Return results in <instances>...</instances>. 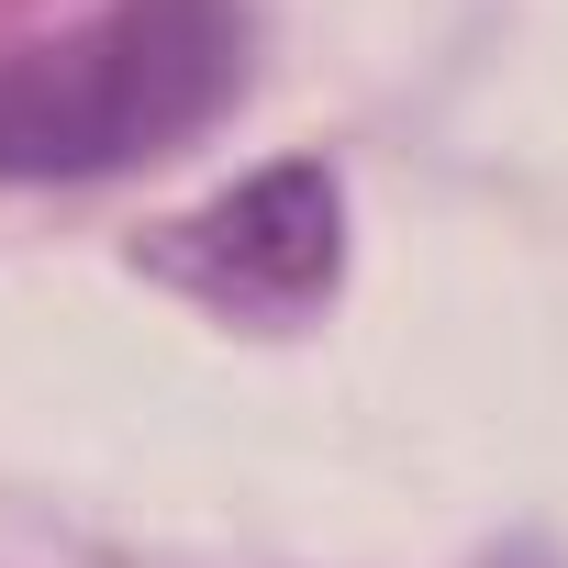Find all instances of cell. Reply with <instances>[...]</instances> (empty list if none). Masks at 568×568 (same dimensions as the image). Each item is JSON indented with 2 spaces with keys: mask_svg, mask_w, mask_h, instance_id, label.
<instances>
[{
  "mask_svg": "<svg viewBox=\"0 0 568 568\" xmlns=\"http://www.w3.org/2000/svg\"><path fill=\"white\" fill-rule=\"evenodd\" d=\"M256 90V0H101L0 57V190H90L201 145Z\"/></svg>",
  "mask_w": 568,
  "mask_h": 568,
  "instance_id": "cell-1",
  "label": "cell"
},
{
  "mask_svg": "<svg viewBox=\"0 0 568 568\" xmlns=\"http://www.w3.org/2000/svg\"><path fill=\"white\" fill-rule=\"evenodd\" d=\"M145 278H168L179 302L223 313V324H267V335H291L335 302V278H346V179L324 156H278L256 179H234L223 201L156 223L134 245Z\"/></svg>",
  "mask_w": 568,
  "mask_h": 568,
  "instance_id": "cell-2",
  "label": "cell"
}]
</instances>
